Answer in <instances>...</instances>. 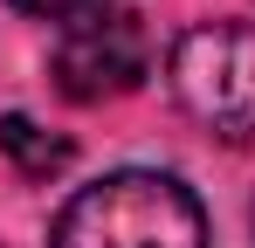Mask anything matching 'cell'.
Wrapping results in <instances>:
<instances>
[{"instance_id": "1", "label": "cell", "mask_w": 255, "mask_h": 248, "mask_svg": "<svg viewBox=\"0 0 255 248\" xmlns=\"http://www.w3.org/2000/svg\"><path fill=\"white\" fill-rule=\"evenodd\" d=\"M55 248H207V214L172 172H111L62 207Z\"/></svg>"}, {"instance_id": "2", "label": "cell", "mask_w": 255, "mask_h": 248, "mask_svg": "<svg viewBox=\"0 0 255 248\" xmlns=\"http://www.w3.org/2000/svg\"><path fill=\"white\" fill-rule=\"evenodd\" d=\"M166 76L179 111L214 131L221 145H255V28L249 21H200L172 41Z\"/></svg>"}, {"instance_id": "3", "label": "cell", "mask_w": 255, "mask_h": 248, "mask_svg": "<svg viewBox=\"0 0 255 248\" xmlns=\"http://www.w3.org/2000/svg\"><path fill=\"white\" fill-rule=\"evenodd\" d=\"M145 62H152V41L138 28V14L104 7V14H83V21L62 28V41H55V90L69 104H104V97L138 90Z\"/></svg>"}, {"instance_id": "4", "label": "cell", "mask_w": 255, "mask_h": 248, "mask_svg": "<svg viewBox=\"0 0 255 248\" xmlns=\"http://www.w3.org/2000/svg\"><path fill=\"white\" fill-rule=\"evenodd\" d=\"M0 152L21 165L28 179H48V172H62V165H69V145H62V138H48L42 124H28V118H0Z\"/></svg>"}, {"instance_id": "5", "label": "cell", "mask_w": 255, "mask_h": 248, "mask_svg": "<svg viewBox=\"0 0 255 248\" xmlns=\"http://www.w3.org/2000/svg\"><path fill=\"white\" fill-rule=\"evenodd\" d=\"M14 7L35 14V21H62V28H69V21H83V14H104L111 0H14Z\"/></svg>"}]
</instances>
